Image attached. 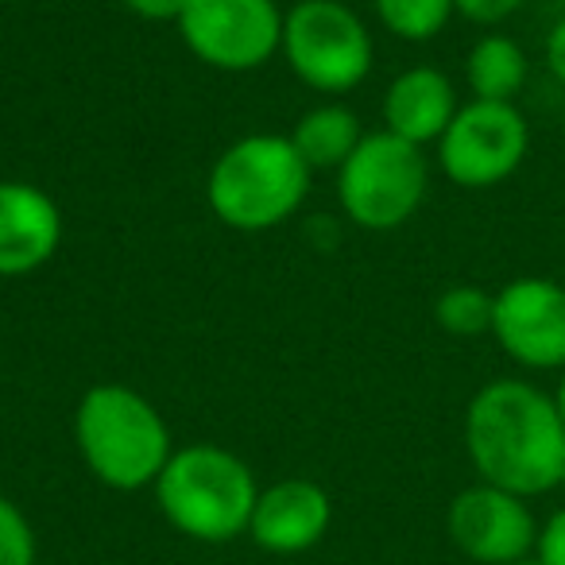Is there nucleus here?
Returning a JSON list of instances; mask_svg holds the SVG:
<instances>
[{"instance_id": "26", "label": "nucleus", "mask_w": 565, "mask_h": 565, "mask_svg": "<svg viewBox=\"0 0 565 565\" xmlns=\"http://www.w3.org/2000/svg\"><path fill=\"white\" fill-rule=\"evenodd\" d=\"M291 4H307V0H291Z\"/></svg>"}, {"instance_id": "10", "label": "nucleus", "mask_w": 565, "mask_h": 565, "mask_svg": "<svg viewBox=\"0 0 565 565\" xmlns=\"http://www.w3.org/2000/svg\"><path fill=\"white\" fill-rule=\"evenodd\" d=\"M449 542L477 565H508L531 557L539 546V523L523 495L495 484H472L454 495L446 511Z\"/></svg>"}, {"instance_id": "19", "label": "nucleus", "mask_w": 565, "mask_h": 565, "mask_svg": "<svg viewBox=\"0 0 565 565\" xmlns=\"http://www.w3.org/2000/svg\"><path fill=\"white\" fill-rule=\"evenodd\" d=\"M519 9H523V0H454L457 17H465L469 24H480V28L503 24V20H511Z\"/></svg>"}, {"instance_id": "9", "label": "nucleus", "mask_w": 565, "mask_h": 565, "mask_svg": "<svg viewBox=\"0 0 565 565\" xmlns=\"http://www.w3.org/2000/svg\"><path fill=\"white\" fill-rule=\"evenodd\" d=\"M492 338L519 369H565V287L542 275H519L495 291Z\"/></svg>"}, {"instance_id": "16", "label": "nucleus", "mask_w": 565, "mask_h": 565, "mask_svg": "<svg viewBox=\"0 0 565 565\" xmlns=\"http://www.w3.org/2000/svg\"><path fill=\"white\" fill-rule=\"evenodd\" d=\"M376 20L403 43H426L446 32L454 0H372Z\"/></svg>"}, {"instance_id": "1", "label": "nucleus", "mask_w": 565, "mask_h": 565, "mask_svg": "<svg viewBox=\"0 0 565 565\" xmlns=\"http://www.w3.org/2000/svg\"><path fill=\"white\" fill-rule=\"evenodd\" d=\"M465 454L484 484L523 500L554 492L565 472V423L554 395L515 376L484 384L465 407Z\"/></svg>"}, {"instance_id": "7", "label": "nucleus", "mask_w": 565, "mask_h": 565, "mask_svg": "<svg viewBox=\"0 0 565 565\" xmlns=\"http://www.w3.org/2000/svg\"><path fill=\"white\" fill-rule=\"evenodd\" d=\"M531 125L515 102H469L438 140V167L461 190H492L523 167Z\"/></svg>"}, {"instance_id": "11", "label": "nucleus", "mask_w": 565, "mask_h": 565, "mask_svg": "<svg viewBox=\"0 0 565 565\" xmlns=\"http://www.w3.org/2000/svg\"><path fill=\"white\" fill-rule=\"evenodd\" d=\"M333 523V500L322 484L307 477L275 480L259 488L256 511H252L248 539L267 554H307L326 539Z\"/></svg>"}, {"instance_id": "23", "label": "nucleus", "mask_w": 565, "mask_h": 565, "mask_svg": "<svg viewBox=\"0 0 565 565\" xmlns=\"http://www.w3.org/2000/svg\"><path fill=\"white\" fill-rule=\"evenodd\" d=\"M554 403H557V415H562V423H565V369H562V376H557V387H554Z\"/></svg>"}, {"instance_id": "20", "label": "nucleus", "mask_w": 565, "mask_h": 565, "mask_svg": "<svg viewBox=\"0 0 565 565\" xmlns=\"http://www.w3.org/2000/svg\"><path fill=\"white\" fill-rule=\"evenodd\" d=\"M539 562L542 565H565V508H557L546 523L539 526Z\"/></svg>"}, {"instance_id": "18", "label": "nucleus", "mask_w": 565, "mask_h": 565, "mask_svg": "<svg viewBox=\"0 0 565 565\" xmlns=\"http://www.w3.org/2000/svg\"><path fill=\"white\" fill-rule=\"evenodd\" d=\"M0 565H35V531L9 495H0Z\"/></svg>"}, {"instance_id": "4", "label": "nucleus", "mask_w": 565, "mask_h": 565, "mask_svg": "<svg viewBox=\"0 0 565 565\" xmlns=\"http://www.w3.org/2000/svg\"><path fill=\"white\" fill-rule=\"evenodd\" d=\"M156 500L179 534L221 546L248 534L259 484L244 457H236L233 449L194 441L171 454L156 480Z\"/></svg>"}, {"instance_id": "3", "label": "nucleus", "mask_w": 565, "mask_h": 565, "mask_svg": "<svg viewBox=\"0 0 565 565\" xmlns=\"http://www.w3.org/2000/svg\"><path fill=\"white\" fill-rule=\"evenodd\" d=\"M310 194V167L291 136L252 132L228 143L205 182V202L236 233H267L291 221Z\"/></svg>"}, {"instance_id": "5", "label": "nucleus", "mask_w": 565, "mask_h": 565, "mask_svg": "<svg viewBox=\"0 0 565 565\" xmlns=\"http://www.w3.org/2000/svg\"><path fill=\"white\" fill-rule=\"evenodd\" d=\"M430 186V163L418 143L387 128L364 132L356 151L338 171V202L353 225L369 233H392L418 213Z\"/></svg>"}, {"instance_id": "17", "label": "nucleus", "mask_w": 565, "mask_h": 565, "mask_svg": "<svg viewBox=\"0 0 565 565\" xmlns=\"http://www.w3.org/2000/svg\"><path fill=\"white\" fill-rule=\"evenodd\" d=\"M492 315H495V295H488L484 287H472V282H457V287L441 291L438 302H434V322L449 338H465V341L492 333Z\"/></svg>"}, {"instance_id": "24", "label": "nucleus", "mask_w": 565, "mask_h": 565, "mask_svg": "<svg viewBox=\"0 0 565 565\" xmlns=\"http://www.w3.org/2000/svg\"><path fill=\"white\" fill-rule=\"evenodd\" d=\"M508 565H542V562H539V554H531V557H519V562H508Z\"/></svg>"}, {"instance_id": "2", "label": "nucleus", "mask_w": 565, "mask_h": 565, "mask_svg": "<svg viewBox=\"0 0 565 565\" xmlns=\"http://www.w3.org/2000/svg\"><path fill=\"white\" fill-rule=\"evenodd\" d=\"M74 446L86 469L113 492L156 488L174 446L148 395L125 384H97L74 411Z\"/></svg>"}, {"instance_id": "6", "label": "nucleus", "mask_w": 565, "mask_h": 565, "mask_svg": "<svg viewBox=\"0 0 565 565\" xmlns=\"http://www.w3.org/2000/svg\"><path fill=\"white\" fill-rule=\"evenodd\" d=\"M282 58L307 89L341 97L372 74V32L341 0L291 4L282 20Z\"/></svg>"}, {"instance_id": "8", "label": "nucleus", "mask_w": 565, "mask_h": 565, "mask_svg": "<svg viewBox=\"0 0 565 565\" xmlns=\"http://www.w3.org/2000/svg\"><path fill=\"white\" fill-rule=\"evenodd\" d=\"M282 20L275 0H186L179 35L198 63L221 74H248L282 47Z\"/></svg>"}, {"instance_id": "21", "label": "nucleus", "mask_w": 565, "mask_h": 565, "mask_svg": "<svg viewBox=\"0 0 565 565\" xmlns=\"http://www.w3.org/2000/svg\"><path fill=\"white\" fill-rule=\"evenodd\" d=\"M125 9L140 20H156V24H179L186 0H125Z\"/></svg>"}, {"instance_id": "15", "label": "nucleus", "mask_w": 565, "mask_h": 565, "mask_svg": "<svg viewBox=\"0 0 565 565\" xmlns=\"http://www.w3.org/2000/svg\"><path fill=\"white\" fill-rule=\"evenodd\" d=\"M526 74H531L526 51L503 32L480 35L465 58V82L472 89V102H515L526 86Z\"/></svg>"}, {"instance_id": "25", "label": "nucleus", "mask_w": 565, "mask_h": 565, "mask_svg": "<svg viewBox=\"0 0 565 565\" xmlns=\"http://www.w3.org/2000/svg\"><path fill=\"white\" fill-rule=\"evenodd\" d=\"M557 488H562V492H565V472H562V484H557Z\"/></svg>"}, {"instance_id": "27", "label": "nucleus", "mask_w": 565, "mask_h": 565, "mask_svg": "<svg viewBox=\"0 0 565 565\" xmlns=\"http://www.w3.org/2000/svg\"><path fill=\"white\" fill-rule=\"evenodd\" d=\"M562 140H565V125H562Z\"/></svg>"}, {"instance_id": "14", "label": "nucleus", "mask_w": 565, "mask_h": 565, "mask_svg": "<svg viewBox=\"0 0 565 565\" xmlns=\"http://www.w3.org/2000/svg\"><path fill=\"white\" fill-rule=\"evenodd\" d=\"M361 140H364L361 117L349 105L338 102L307 109L299 117V125L291 128L295 151H299L310 171H341Z\"/></svg>"}, {"instance_id": "22", "label": "nucleus", "mask_w": 565, "mask_h": 565, "mask_svg": "<svg viewBox=\"0 0 565 565\" xmlns=\"http://www.w3.org/2000/svg\"><path fill=\"white\" fill-rule=\"evenodd\" d=\"M546 71L554 74L557 86H565V17L546 35Z\"/></svg>"}, {"instance_id": "12", "label": "nucleus", "mask_w": 565, "mask_h": 565, "mask_svg": "<svg viewBox=\"0 0 565 565\" xmlns=\"http://www.w3.org/2000/svg\"><path fill=\"white\" fill-rule=\"evenodd\" d=\"M63 244V210L32 182H0V279L40 271Z\"/></svg>"}, {"instance_id": "13", "label": "nucleus", "mask_w": 565, "mask_h": 565, "mask_svg": "<svg viewBox=\"0 0 565 565\" xmlns=\"http://www.w3.org/2000/svg\"><path fill=\"white\" fill-rule=\"evenodd\" d=\"M457 89L438 66H411L384 94V128L407 143H438L457 117Z\"/></svg>"}]
</instances>
